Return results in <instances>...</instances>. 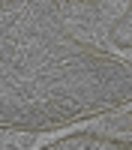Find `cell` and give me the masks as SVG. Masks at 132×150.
I'll list each match as a JSON object with an SVG mask.
<instances>
[]
</instances>
